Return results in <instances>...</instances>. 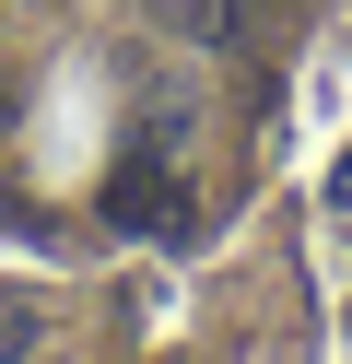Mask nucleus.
Segmentation results:
<instances>
[{
    "instance_id": "2",
    "label": "nucleus",
    "mask_w": 352,
    "mask_h": 364,
    "mask_svg": "<svg viewBox=\"0 0 352 364\" xmlns=\"http://www.w3.org/2000/svg\"><path fill=\"white\" fill-rule=\"evenodd\" d=\"M153 24H176V36H200V48H223V36L247 24V0H153Z\"/></svg>"
},
{
    "instance_id": "1",
    "label": "nucleus",
    "mask_w": 352,
    "mask_h": 364,
    "mask_svg": "<svg viewBox=\"0 0 352 364\" xmlns=\"http://www.w3.org/2000/svg\"><path fill=\"white\" fill-rule=\"evenodd\" d=\"M70 353V306L36 282H0V364H59Z\"/></svg>"
}]
</instances>
